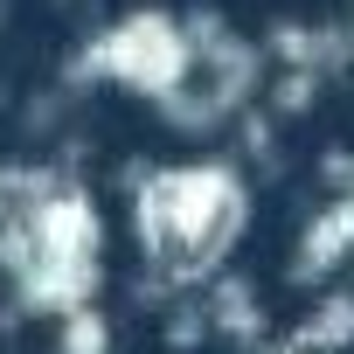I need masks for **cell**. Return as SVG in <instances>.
<instances>
[{"label": "cell", "mask_w": 354, "mask_h": 354, "mask_svg": "<svg viewBox=\"0 0 354 354\" xmlns=\"http://www.w3.org/2000/svg\"><path fill=\"white\" fill-rule=\"evenodd\" d=\"M347 257H354V195L313 216V230L299 236V257H292V278H299V285H306V278H326V271H340Z\"/></svg>", "instance_id": "cell-3"}, {"label": "cell", "mask_w": 354, "mask_h": 354, "mask_svg": "<svg viewBox=\"0 0 354 354\" xmlns=\"http://www.w3.org/2000/svg\"><path fill=\"white\" fill-rule=\"evenodd\" d=\"M195 63H202L195 28L167 21V15H132V21H118L111 35H97L91 56H84L91 77H111V84L146 91V97H174V91L195 77Z\"/></svg>", "instance_id": "cell-2"}, {"label": "cell", "mask_w": 354, "mask_h": 354, "mask_svg": "<svg viewBox=\"0 0 354 354\" xmlns=\"http://www.w3.org/2000/svg\"><path fill=\"white\" fill-rule=\"evenodd\" d=\"M63 354H111V326H104V313L70 306V313H63Z\"/></svg>", "instance_id": "cell-5"}, {"label": "cell", "mask_w": 354, "mask_h": 354, "mask_svg": "<svg viewBox=\"0 0 354 354\" xmlns=\"http://www.w3.org/2000/svg\"><path fill=\"white\" fill-rule=\"evenodd\" d=\"M202 299H209V319H216V326H230V333H243V340H257V326H264V313H257V292H250V285H236V278H223V285H209Z\"/></svg>", "instance_id": "cell-4"}, {"label": "cell", "mask_w": 354, "mask_h": 354, "mask_svg": "<svg viewBox=\"0 0 354 354\" xmlns=\"http://www.w3.org/2000/svg\"><path fill=\"white\" fill-rule=\"evenodd\" d=\"M257 354H333L319 333H306V326H292V333H278V340H264Z\"/></svg>", "instance_id": "cell-7"}, {"label": "cell", "mask_w": 354, "mask_h": 354, "mask_svg": "<svg viewBox=\"0 0 354 354\" xmlns=\"http://www.w3.org/2000/svg\"><path fill=\"white\" fill-rule=\"evenodd\" d=\"M132 230H139V250L153 257L160 278L195 285L223 264V250L243 230V181L223 160L153 167L139 181V202H132Z\"/></svg>", "instance_id": "cell-1"}, {"label": "cell", "mask_w": 354, "mask_h": 354, "mask_svg": "<svg viewBox=\"0 0 354 354\" xmlns=\"http://www.w3.org/2000/svg\"><path fill=\"white\" fill-rule=\"evenodd\" d=\"M306 333H319L333 354H347V347H354V292H333V299L306 319Z\"/></svg>", "instance_id": "cell-6"}, {"label": "cell", "mask_w": 354, "mask_h": 354, "mask_svg": "<svg viewBox=\"0 0 354 354\" xmlns=\"http://www.w3.org/2000/svg\"><path fill=\"white\" fill-rule=\"evenodd\" d=\"M0 223H8V216H0Z\"/></svg>", "instance_id": "cell-8"}]
</instances>
